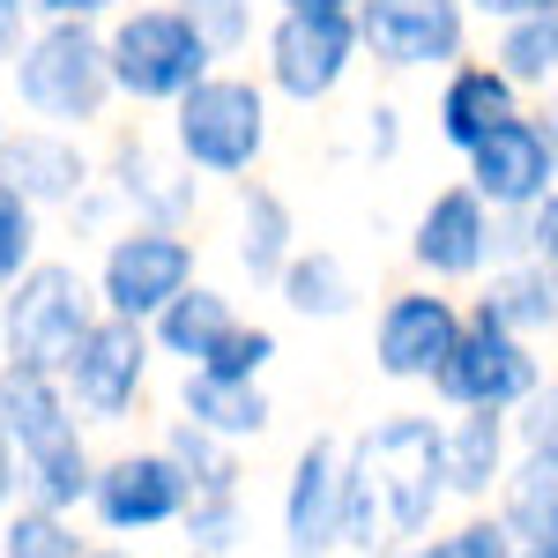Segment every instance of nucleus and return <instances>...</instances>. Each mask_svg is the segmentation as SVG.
Returning a JSON list of instances; mask_svg holds the SVG:
<instances>
[{
    "instance_id": "nucleus-42",
    "label": "nucleus",
    "mask_w": 558,
    "mask_h": 558,
    "mask_svg": "<svg viewBox=\"0 0 558 558\" xmlns=\"http://www.w3.org/2000/svg\"><path fill=\"white\" fill-rule=\"evenodd\" d=\"M83 558H128V551H112V544H97V551H83Z\"/></svg>"
},
{
    "instance_id": "nucleus-29",
    "label": "nucleus",
    "mask_w": 558,
    "mask_h": 558,
    "mask_svg": "<svg viewBox=\"0 0 558 558\" xmlns=\"http://www.w3.org/2000/svg\"><path fill=\"white\" fill-rule=\"evenodd\" d=\"M268 357H276V336H268V328H246V320H231V328L209 343V357H202V365H186V373H216V380H260V373H268Z\"/></svg>"
},
{
    "instance_id": "nucleus-38",
    "label": "nucleus",
    "mask_w": 558,
    "mask_h": 558,
    "mask_svg": "<svg viewBox=\"0 0 558 558\" xmlns=\"http://www.w3.org/2000/svg\"><path fill=\"white\" fill-rule=\"evenodd\" d=\"M15 499V439H8V425H0V507Z\"/></svg>"
},
{
    "instance_id": "nucleus-8",
    "label": "nucleus",
    "mask_w": 558,
    "mask_h": 558,
    "mask_svg": "<svg viewBox=\"0 0 558 558\" xmlns=\"http://www.w3.org/2000/svg\"><path fill=\"white\" fill-rule=\"evenodd\" d=\"M350 31L380 68H454L470 45V8L462 0H357Z\"/></svg>"
},
{
    "instance_id": "nucleus-20",
    "label": "nucleus",
    "mask_w": 558,
    "mask_h": 558,
    "mask_svg": "<svg viewBox=\"0 0 558 558\" xmlns=\"http://www.w3.org/2000/svg\"><path fill=\"white\" fill-rule=\"evenodd\" d=\"M499 484H507V507H499L507 536L514 544H551L558 536V447H529Z\"/></svg>"
},
{
    "instance_id": "nucleus-27",
    "label": "nucleus",
    "mask_w": 558,
    "mask_h": 558,
    "mask_svg": "<svg viewBox=\"0 0 558 558\" xmlns=\"http://www.w3.org/2000/svg\"><path fill=\"white\" fill-rule=\"evenodd\" d=\"M223 447H231V439H209V432H194V425H179L172 439H165V454L186 470L194 499H223V492H239V470H231Z\"/></svg>"
},
{
    "instance_id": "nucleus-19",
    "label": "nucleus",
    "mask_w": 558,
    "mask_h": 558,
    "mask_svg": "<svg viewBox=\"0 0 558 558\" xmlns=\"http://www.w3.org/2000/svg\"><path fill=\"white\" fill-rule=\"evenodd\" d=\"M499 476H507V410H470L462 425L439 432V484L447 492L484 499Z\"/></svg>"
},
{
    "instance_id": "nucleus-14",
    "label": "nucleus",
    "mask_w": 558,
    "mask_h": 558,
    "mask_svg": "<svg viewBox=\"0 0 558 558\" xmlns=\"http://www.w3.org/2000/svg\"><path fill=\"white\" fill-rule=\"evenodd\" d=\"M462 336V313L439 291H395L380 305V328H373V365L387 380H432L447 365V350Z\"/></svg>"
},
{
    "instance_id": "nucleus-6",
    "label": "nucleus",
    "mask_w": 558,
    "mask_h": 558,
    "mask_svg": "<svg viewBox=\"0 0 558 558\" xmlns=\"http://www.w3.org/2000/svg\"><path fill=\"white\" fill-rule=\"evenodd\" d=\"M172 112H179L172 120L179 157H186L194 172H209V179L254 172L260 149H268V97H260L246 75H202Z\"/></svg>"
},
{
    "instance_id": "nucleus-4",
    "label": "nucleus",
    "mask_w": 558,
    "mask_h": 558,
    "mask_svg": "<svg viewBox=\"0 0 558 558\" xmlns=\"http://www.w3.org/2000/svg\"><path fill=\"white\" fill-rule=\"evenodd\" d=\"M209 45L202 31L179 15V8H134L112 23L105 38V68H112V89L134 97V105H179L186 89L209 75Z\"/></svg>"
},
{
    "instance_id": "nucleus-3",
    "label": "nucleus",
    "mask_w": 558,
    "mask_h": 558,
    "mask_svg": "<svg viewBox=\"0 0 558 558\" xmlns=\"http://www.w3.org/2000/svg\"><path fill=\"white\" fill-rule=\"evenodd\" d=\"M15 97L38 112L45 128H89L112 105V68L105 38L89 23H45L38 38L15 45Z\"/></svg>"
},
{
    "instance_id": "nucleus-18",
    "label": "nucleus",
    "mask_w": 558,
    "mask_h": 558,
    "mask_svg": "<svg viewBox=\"0 0 558 558\" xmlns=\"http://www.w3.org/2000/svg\"><path fill=\"white\" fill-rule=\"evenodd\" d=\"M507 120H521V89L507 83L499 68L462 60V68L447 75V89H439V142L470 157L476 142H484L492 128H507Z\"/></svg>"
},
{
    "instance_id": "nucleus-22",
    "label": "nucleus",
    "mask_w": 558,
    "mask_h": 558,
    "mask_svg": "<svg viewBox=\"0 0 558 558\" xmlns=\"http://www.w3.org/2000/svg\"><path fill=\"white\" fill-rule=\"evenodd\" d=\"M476 313H484V320H499L507 336L529 343V336L558 328V276H551V268H536V260H529V268H499Z\"/></svg>"
},
{
    "instance_id": "nucleus-13",
    "label": "nucleus",
    "mask_w": 558,
    "mask_h": 558,
    "mask_svg": "<svg viewBox=\"0 0 558 558\" xmlns=\"http://www.w3.org/2000/svg\"><path fill=\"white\" fill-rule=\"evenodd\" d=\"M343 544V439H305L283 484V551L328 558Z\"/></svg>"
},
{
    "instance_id": "nucleus-11",
    "label": "nucleus",
    "mask_w": 558,
    "mask_h": 558,
    "mask_svg": "<svg viewBox=\"0 0 558 558\" xmlns=\"http://www.w3.org/2000/svg\"><path fill=\"white\" fill-rule=\"evenodd\" d=\"M142 380H149V328L142 320H89L83 343H75V357L60 365V387H68V402L83 410V417H128L134 395H142Z\"/></svg>"
},
{
    "instance_id": "nucleus-5",
    "label": "nucleus",
    "mask_w": 558,
    "mask_h": 558,
    "mask_svg": "<svg viewBox=\"0 0 558 558\" xmlns=\"http://www.w3.org/2000/svg\"><path fill=\"white\" fill-rule=\"evenodd\" d=\"M97 320L89 313V283L60 260H31L8 291H0V343H8V365H31V373H60L83 328Z\"/></svg>"
},
{
    "instance_id": "nucleus-25",
    "label": "nucleus",
    "mask_w": 558,
    "mask_h": 558,
    "mask_svg": "<svg viewBox=\"0 0 558 558\" xmlns=\"http://www.w3.org/2000/svg\"><path fill=\"white\" fill-rule=\"evenodd\" d=\"M492 68H499L514 89H551L558 83V8L551 15H514V23L499 31Z\"/></svg>"
},
{
    "instance_id": "nucleus-31",
    "label": "nucleus",
    "mask_w": 558,
    "mask_h": 558,
    "mask_svg": "<svg viewBox=\"0 0 558 558\" xmlns=\"http://www.w3.org/2000/svg\"><path fill=\"white\" fill-rule=\"evenodd\" d=\"M31 260H38V209H31L15 186H0V291H8Z\"/></svg>"
},
{
    "instance_id": "nucleus-24",
    "label": "nucleus",
    "mask_w": 558,
    "mask_h": 558,
    "mask_svg": "<svg viewBox=\"0 0 558 558\" xmlns=\"http://www.w3.org/2000/svg\"><path fill=\"white\" fill-rule=\"evenodd\" d=\"M276 291H283V305H291V313H305V320H343L350 305H357V276H350L328 246H313V254H291V260H283Z\"/></svg>"
},
{
    "instance_id": "nucleus-37",
    "label": "nucleus",
    "mask_w": 558,
    "mask_h": 558,
    "mask_svg": "<svg viewBox=\"0 0 558 558\" xmlns=\"http://www.w3.org/2000/svg\"><path fill=\"white\" fill-rule=\"evenodd\" d=\"M23 15H31V0H0V60H15V45H23Z\"/></svg>"
},
{
    "instance_id": "nucleus-41",
    "label": "nucleus",
    "mask_w": 558,
    "mask_h": 558,
    "mask_svg": "<svg viewBox=\"0 0 558 558\" xmlns=\"http://www.w3.org/2000/svg\"><path fill=\"white\" fill-rule=\"evenodd\" d=\"M521 558H558V536L551 544H521Z\"/></svg>"
},
{
    "instance_id": "nucleus-35",
    "label": "nucleus",
    "mask_w": 558,
    "mask_h": 558,
    "mask_svg": "<svg viewBox=\"0 0 558 558\" xmlns=\"http://www.w3.org/2000/svg\"><path fill=\"white\" fill-rule=\"evenodd\" d=\"M31 8H38L45 23H97L112 0H31Z\"/></svg>"
},
{
    "instance_id": "nucleus-28",
    "label": "nucleus",
    "mask_w": 558,
    "mask_h": 558,
    "mask_svg": "<svg viewBox=\"0 0 558 558\" xmlns=\"http://www.w3.org/2000/svg\"><path fill=\"white\" fill-rule=\"evenodd\" d=\"M83 551L89 544L52 507H23V514H8V529H0V558H83Z\"/></svg>"
},
{
    "instance_id": "nucleus-1",
    "label": "nucleus",
    "mask_w": 558,
    "mask_h": 558,
    "mask_svg": "<svg viewBox=\"0 0 558 558\" xmlns=\"http://www.w3.org/2000/svg\"><path fill=\"white\" fill-rule=\"evenodd\" d=\"M447 499L439 484V425L387 417L357 447H343V544L373 558L387 544H417Z\"/></svg>"
},
{
    "instance_id": "nucleus-23",
    "label": "nucleus",
    "mask_w": 558,
    "mask_h": 558,
    "mask_svg": "<svg viewBox=\"0 0 558 558\" xmlns=\"http://www.w3.org/2000/svg\"><path fill=\"white\" fill-rule=\"evenodd\" d=\"M231 328V299L223 291H209V283H186L157 320H149V343L165 350V357H186V365H202L209 357V343Z\"/></svg>"
},
{
    "instance_id": "nucleus-44",
    "label": "nucleus",
    "mask_w": 558,
    "mask_h": 558,
    "mask_svg": "<svg viewBox=\"0 0 558 558\" xmlns=\"http://www.w3.org/2000/svg\"><path fill=\"white\" fill-rule=\"evenodd\" d=\"M194 558H202V551H194Z\"/></svg>"
},
{
    "instance_id": "nucleus-30",
    "label": "nucleus",
    "mask_w": 558,
    "mask_h": 558,
    "mask_svg": "<svg viewBox=\"0 0 558 558\" xmlns=\"http://www.w3.org/2000/svg\"><path fill=\"white\" fill-rule=\"evenodd\" d=\"M410 558H521V544L507 536V521H462L447 536H417Z\"/></svg>"
},
{
    "instance_id": "nucleus-32",
    "label": "nucleus",
    "mask_w": 558,
    "mask_h": 558,
    "mask_svg": "<svg viewBox=\"0 0 558 558\" xmlns=\"http://www.w3.org/2000/svg\"><path fill=\"white\" fill-rule=\"evenodd\" d=\"M179 15L202 31L209 52H239L254 38V0H179Z\"/></svg>"
},
{
    "instance_id": "nucleus-43",
    "label": "nucleus",
    "mask_w": 558,
    "mask_h": 558,
    "mask_svg": "<svg viewBox=\"0 0 558 558\" xmlns=\"http://www.w3.org/2000/svg\"><path fill=\"white\" fill-rule=\"evenodd\" d=\"M0 134H8V120H0Z\"/></svg>"
},
{
    "instance_id": "nucleus-2",
    "label": "nucleus",
    "mask_w": 558,
    "mask_h": 558,
    "mask_svg": "<svg viewBox=\"0 0 558 558\" xmlns=\"http://www.w3.org/2000/svg\"><path fill=\"white\" fill-rule=\"evenodd\" d=\"M0 425L15 439V462H23V492L31 507H52L68 514L75 499H89V447L75 432V402L60 373H31V365H0Z\"/></svg>"
},
{
    "instance_id": "nucleus-15",
    "label": "nucleus",
    "mask_w": 558,
    "mask_h": 558,
    "mask_svg": "<svg viewBox=\"0 0 558 558\" xmlns=\"http://www.w3.org/2000/svg\"><path fill=\"white\" fill-rule=\"evenodd\" d=\"M551 179H558V157L536 134V120H507V128H492L470 149V194L484 209H507V216L536 209L551 194Z\"/></svg>"
},
{
    "instance_id": "nucleus-26",
    "label": "nucleus",
    "mask_w": 558,
    "mask_h": 558,
    "mask_svg": "<svg viewBox=\"0 0 558 558\" xmlns=\"http://www.w3.org/2000/svg\"><path fill=\"white\" fill-rule=\"evenodd\" d=\"M283 260H291V209H283V194L246 186V216H239V268H246L254 283H276V276H283Z\"/></svg>"
},
{
    "instance_id": "nucleus-10",
    "label": "nucleus",
    "mask_w": 558,
    "mask_h": 558,
    "mask_svg": "<svg viewBox=\"0 0 558 558\" xmlns=\"http://www.w3.org/2000/svg\"><path fill=\"white\" fill-rule=\"evenodd\" d=\"M536 380H544V373H536V350L521 343V336H507L499 320H484V313L462 320L447 365L432 373V387H439L454 410H514Z\"/></svg>"
},
{
    "instance_id": "nucleus-9",
    "label": "nucleus",
    "mask_w": 558,
    "mask_h": 558,
    "mask_svg": "<svg viewBox=\"0 0 558 558\" xmlns=\"http://www.w3.org/2000/svg\"><path fill=\"white\" fill-rule=\"evenodd\" d=\"M194 499V484L165 447H142V454H112L89 470V514L105 521L112 536H149V529H172Z\"/></svg>"
},
{
    "instance_id": "nucleus-16",
    "label": "nucleus",
    "mask_w": 558,
    "mask_h": 558,
    "mask_svg": "<svg viewBox=\"0 0 558 558\" xmlns=\"http://www.w3.org/2000/svg\"><path fill=\"white\" fill-rule=\"evenodd\" d=\"M410 260L425 268L432 283H470L476 268L492 260V209L476 202L470 186L432 194L417 231H410Z\"/></svg>"
},
{
    "instance_id": "nucleus-39",
    "label": "nucleus",
    "mask_w": 558,
    "mask_h": 558,
    "mask_svg": "<svg viewBox=\"0 0 558 558\" xmlns=\"http://www.w3.org/2000/svg\"><path fill=\"white\" fill-rule=\"evenodd\" d=\"M357 0H283V15H350Z\"/></svg>"
},
{
    "instance_id": "nucleus-12",
    "label": "nucleus",
    "mask_w": 558,
    "mask_h": 558,
    "mask_svg": "<svg viewBox=\"0 0 558 558\" xmlns=\"http://www.w3.org/2000/svg\"><path fill=\"white\" fill-rule=\"evenodd\" d=\"M350 60H357L350 15H276V31H268V89H283L291 105L336 97Z\"/></svg>"
},
{
    "instance_id": "nucleus-33",
    "label": "nucleus",
    "mask_w": 558,
    "mask_h": 558,
    "mask_svg": "<svg viewBox=\"0 0 558 558\" xmlns=\"http://www.w3.org/2000/svg\"><path fill=\"white\" fill-rule=\"evenodd\" d=\"M514 410H521V439L529 447H558V380H536Z\"/></svg>"
},
{
    "instance_id": "nucleus-34",
    "label": "nucleus",
    "mask_w": 558,
    "mask_h": 558,
    "mask_svg": "<svg viewBox=\"0 0 558 558\" xmlns=\"http://www.w3.org/2000/svg\"><path fill=\"white\" fill-rule=\"evenodd\" d=\"M521 216H529V223H521V246H529V260L558 276V186L536 202V209H521Z\"/></svg>"
},
{
    "instance_id": "nucleus-40",
    "label": "nucleus",
    "mask_w": 558,
    "mask_h": 558,
    "mask_svg": "<svg viewBox=\"0 0 558 558\" xmlns=\"http://www.w3.org/2000/svg\"><path fill=\"white\" fill-rule=\"evenodd\" d=\"M536 134H544V142H551V157H558V83L544 89V120H536Z\"/></svg>"
},
{
    "instance_id": "nucleus-17",
    "label": "nucleus",
    "mask_w": 558,
    "mask_h": 558,
    "mask_svg": "<svg viewBox=\"0 0 558 558\" xmlns=\"http://www.w3.org/2000/svg\"><path fill=\"white\" fill-rule=\"evenodd\" d=\"M89 179V157L68 142V128H31V134H0V186H15L31 209L38 202H75Z\"/></svg>"
},
{
    "instance_id": "nucleus-21",
    "label": "nucleus",
    "mask_w": 558,
    "mask_h": 558,
    "mask_svg": "<svg viewBox=\"0 0 558 558\" xmlns=\"http://www.w3.org/2000/svg\"><path fill=\"white\" fill-rule=\"evenodd\" d=\"M186 425L209 432V439H260L268 432V395H260V380L186 373Z\"/></svg>"
},
{
    "instance_id": "nucleus-7",
    "label": "nucleus",
    "mask_w": 558,
    "mask_h": 558,
    "mask_svg": "<svg viewBox=\"0 0 558 558\" xmlns=\"http://www.w3.org/2000/svg\"><path fill=\"white\" fill-rule=\"evenodd\" d=\"M194 283V239H179L172 223H134L120 231L97 260V299L112 320H157L165 305Z\"/></svg>"
},
{
    "instance_id": "nucleus-36",
    "label": "nucleus",
    "mask_w": 558,
    "mask_h": 558,
    "mask_svg": "<svg viewBox=\"0 0 558 558\" xmlns=\"http://www.w3.org/2000/svg\"><path fill=\"white\" fill-rule=\"evenodd\" d=\"M476 15H492V23H514V15H551L558 0H462Z\"/></svg>"
}]
</instances>
